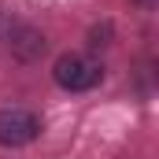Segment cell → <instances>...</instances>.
Instances as JSON below:
<instances>
[{
    "mask_svg": "<svg viewBox=\"0 0 159 159\" xmlns=\"http://www.w3.org/2000/svg\"><path fill=\"white\" fill-rule=\"evenodd\" d=\"M41 137V115L30 107H0V144L26 148Z\"/></svg>",
    "mask_w": 159,
    "mask_h": 159,
    "instance_id": "obj_2",
    "label": "cell"
},
{
    "mask_svg": "<svg viewBox=\"0 0 159 159\" xmlns=\"http://www.w3.org/2000/svg\"><path fill=\"white\" fill-rule=\"evenodd\" d=\"M52 78L67 93H89L104 81V67H100V59H93L85 52H63L52 67Z\"/></svg>",
    "mask_w": 159,
    "mask_h": 159,
    "instance_id": "obj_1",
    "label": "cell"
},
{
    "mask_svg": "<svg viewBox=\"0 0 159 159\" xmlns=\"http://www.w3.org/2000/svg\"><path fill=\"white\" fill-rule=\"evenodd\" d=\"M7 41H11V56L22 59V63L37 59L41 52H44V34H37L34 26H19V30H11Z\"/></svg>",
    "mask_w": 159,
    "mask_h": 159,
    "instance_id": "obj_3",
    "label": "cell"
},
{
    "mask_svg": "<svg viewBox=\"0 0 159 159\" xmlns=\"http://www.w3.org/2000/svg\"><path fill=\"white\" fill-rule=\"evenodd\" d=\"M137 4H144V7H152V4H156V0H137Z\"/></svg>",
    "mask_w": 159,
    "mask_h": 159,
    "instance_id": "obj_4",
    "label": "cell"
}]
</instances>
